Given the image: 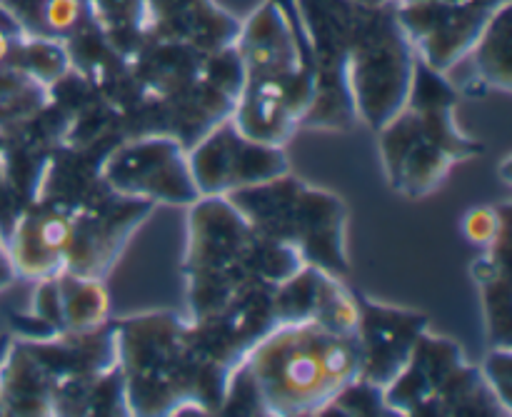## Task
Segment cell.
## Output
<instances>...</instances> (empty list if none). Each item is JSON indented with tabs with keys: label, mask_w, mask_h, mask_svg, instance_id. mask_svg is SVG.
Instances as JSON below:
<instances>
[{
	"label": "cell",
	"mask_w": 512,
	"mask_h": 417,
	"mask_svg": "<svg viewBox=\"0 0 512 417\" xmlns=\"http://www.w3.org/2000/svg\"><path fill=\"white\" fill-rule=\"evenodd\" d=\"M255 228L288 245L303 258L338 275L348 270L345 255V208L335 195L308 188L285 175L225 195Z\"/></svg>",
	"instance_id": "4"
},
{
	"label": "cell",
	"mask_w": 512,
	"mask_h": 417,
	"mask_svg": "<svg viewBox=\"0 0 512 417\" xmlns=\"http://www.w3.org/2000/svg\"><path fill=\"white\" fill-rule=\"evenodd\" d=\"M100 180L113 193L150 203L168 200L173 205H185L200 198L190 160L185 158L178 138L135 140L113 150L108 163L100 168Z\"/></svg>",
	"instance_id": "6"
},
{
	"label": "cell",
	"mask_w": 512,
	"mask_h": 417,
	"mask_svg": "<svg viewBox=\"0 0 512 417\" xmlns=\"http://www.w3.org/2000/svg\"><path fill=\"white\" fill-rule=\"evenodd\" d=\"M43 23L58 33H70L75 30V25L80 23V15H83V0H45L43 10Z\"/></svg>",
	"instance_id": "9"
},
{
	"label": "cell",
	"mask_w": 512,
	"mask_h": 417,
	"mask_svg": "<svg viewBox=\"0 0 512 417\" xmlns=\"http://www.w3.org/2000/svg\"><path fill=\"white\" fill-rule=\"evenodd\" d=\"M238 368L248 373L260 413L318 415L360 383L365 350L358 333L295 320L273 325Z\"/></svg>",
	"instance_id": "2"
},
{
	"label": "cell",
	"mask_w": 512,
	"mask_h": 417,
	"mask_svg": "<svg viewBox=\"0 0 512 417\" xmlns=\"http://www.w3.org/2000/svg\"><path fill=\"white\" fill-rule=\"evenodd\" d=\"M190 173L203 195H230L250 185L268 183L288 173V160L278 145H263L245 138L233 118H225L195 143Z\"/></svg>",
	"instance_id": "7"
},
{
	"label": "cell",
	"mask_w": 512,
	"mask_h": 417,
	"mask_svg": "<svg viewBox=\"0 0 512 417\" xmlns=\"http://www.w3.org/2000/svg\"><path fill=\"white\" fill-rule=\"evenodd\" d=\"M453 118L445 105L433 110H420L413 118H405L400 110L383 133L385 168L393 188L408 195H423L438 188L453 163L463 155H473L470 140L460 138L453 128Z\"/></svg>",
	"instance_id": "5"
},
{
	"label": "cell",
	"mask_w": 512,
	"mask_h": 417,
	"mask_svg": "<svg viewBox=\"0 0 512 417\" xmlns=\"http://www.w3.org/2000/svg\"><path fill=\"white\" fill-rule=\"evenodd\" d=\"M13 278H18V275H15L13 263H10L8 245H5L3 235H0V290L8 288V285L13 283Z\"/></svg>",
	"instance_id": "10"
},
{
	"label": "cell",
	"mask_w": 512,
	"mask_h": 417,
	"mask_svg": "<svg viewBox=\"0 0 512 417\" xmlns=\"http://www.w3.org/2000/svg\"><path fill=\"white\" fill-rule=\"evenodd\" d=\"M190 215L188 288L195 323L215 320L278 288L303 268L288 245L260 233L225 195H203Z\"/></svg>",
	"instance_id": "1"
},
{
	"label": "cell",
	"mask_w": 512,
	"mask_h": 417,
	"mask_svg": "<svg viewBox=\"0 0 512 417\" xmlns=\"http://www.w3.org/2000/svg\"><path fill=\"white\" fill-rule=\"evenodd\" d=\"M465 238L483 248H495L508 240V218L498 213V208H475L463 220Z\"/></svg>",
	"instance_id": "8"
},
{
	"label": "cell",
	"mask_w": 512,
	"mask_h": 417,
	"mask_svg": "<svg viewBox=\"0 0 512 417\" xmlns=\"http://www.w3.org/2000/svg\"><path fill=\"white\" fill-rule=\"evenodd\" d=\"M118 355L130 413H178L180 405L228 400L233 370L208 350L198 325L148 315L118 325Z\"/></svg>",
	"instance_id": "3"
}]
</instances>
